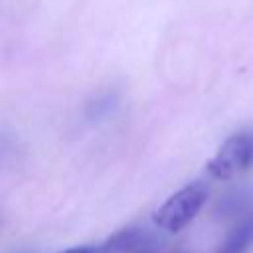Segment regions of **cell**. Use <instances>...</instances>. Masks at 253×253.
Returning a JSON list of instances; mask_svg holds the SVG:
<instances>
[{
	"mask_svg": "<svg viewBox=\"0 0 253 253\" xmlns=\"http://www.w3.org/2000/svg\"><path fill=\"white\" fill-rule=\"evenodd\" d=\"M251 243H253V215L243 219L239 225H235L215 253H247Z\"/></svg>",
	"mask_w": 253,
	"mask_h": 253,
	"instance_id": "obj_4",
	"label": "cell"
},
{
	"mask_svg": "<svg viewBox=\"0 0 253 253\" xmlns=\"http://www.w3.org/2000/svg\"><path fill=\"white\" fill-rule=\"evenodd\" d=\"M119 105V95L115 91H105V93H99L95 95L87 107H85V119L89 121H101V119H107Z\"/></svg>",
	"mask_w": 253,
	"mask_h": 253,
	"instance_id": "obj_5",
	"label": "cell"
},
{
	"mask_svg": "<svg viewBox=\"0 0 253 253\" xmlns=\"http://www.w3.org/2000/svg\"><path fill=\"white\" fill-rule=\"evenodd\" d=\"M206 200H208V186L202 180L190 182L178 192H174L170 198H166V202L154 211L152 221L156 227L168 233H178L190 221H194Z\"/></svg>",
	"mask_w": 253,
	"mask_h": 253,
	"instance_id": "obj_1",
	"label": "cell"
},
{
	"mask_svg": "<svg viewBox=\"0 0 253 253\" xmlns=\"http://www.w3.org/2000/svg\"><path fill=\"white\" fill-rule=\"evenodd\" d=\"M146 231L140 227H125L113 233L107 241L99 245V253H126L138 247H144Z\"/></svg>",
	"mask_w": 253,
	"mask_h": 253,
	"instance_id": "obj_3",
	"label": "cell"
},
{
	"mask_svg": "<svg viewBox=\"0 0 253 253\" xmlns=\"http://www.w3.org/2000/svg\"><path fill=\"white\" fill-rule=\"evenodd\" d=\"M59 253H99V247H91V245H81V247H69L65 251H59Z\"/></svg>",
	"mask_w": 253,
	"mask_h": 253,
	"instance_id": "obj_6",
	"label": "cell"
},
{
	"mask_svg": "<svg viewBox=\"0 0 253 253\" xmlns=\"http://www.w3.org/2000/svg\"><path fill=\"white\" fill-rule=\"evenodd\" d=\"M253 166V128L233 132L221 142L217 152L206 164V170L215 180H231Z\"/></svg>",
	"mask_w": 253,
	"mask_h": 253,
	"instance_id": "obj_2",
	"label": "cell"
}]
</instances>
